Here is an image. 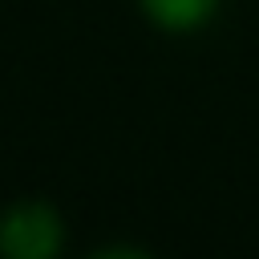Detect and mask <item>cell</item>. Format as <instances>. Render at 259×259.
Masks as SVG:
<instances>
[{
  "label": "cell",
  "mask_w": 259,
  "mask_h": 259,
  "mask_svg": "<svg viewBox=\"0 0 259 259\" xmlns=\"http://www.w3.org/2000/svg\"><path fill=\"white\" fill-rule=\"evenodd\" d=\"M142 8L150 12L154 24H162L170 32H190L202 20H210L219 0H142Z\"/></svg>",
  "instance_id": "7a4b0ae2"
},
{
  "label": "cell",
  "mask_w": 259,
  "mask_h": 259,
  "mask_svg": "<svg viewBox=\"0 0 259 259\" xmlns=\"http://www.w3.org/2000/svg\"><path fill=\"white\" fill-rule=\"evenodd\" d=\"M0 251L8 259H53L61 251V219L40 202H20L0 219Z\"/></svg>",
  "instance_id": "6da1fadb"
}]
</instances>
